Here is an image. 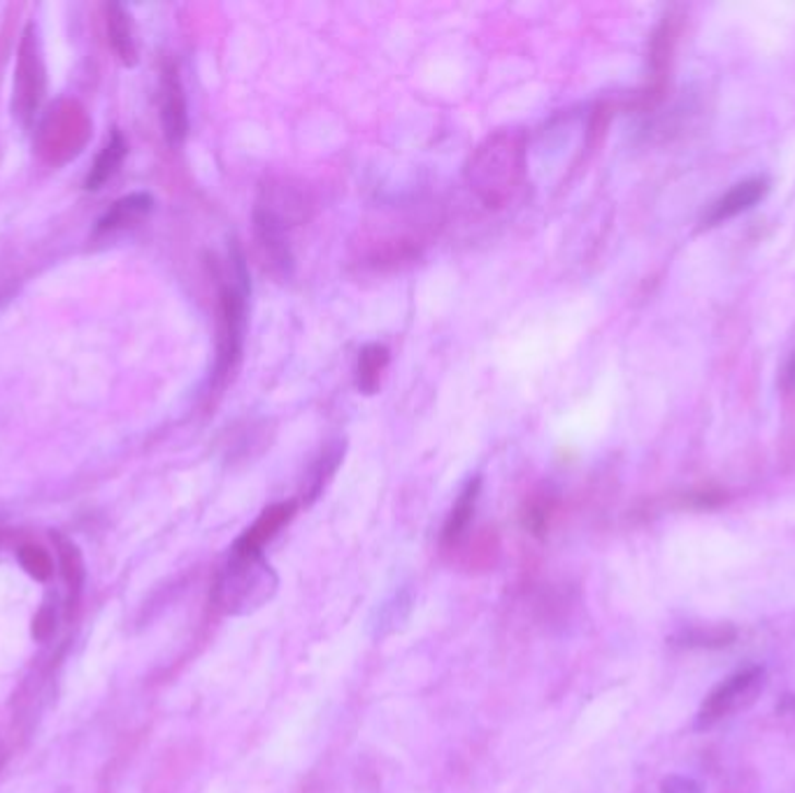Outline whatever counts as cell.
I'll return each instance as SVG.
<instances>
[{"instance_id":"obj_6","label":"cell","mask_w":795,"mask_h":793,"mask_svg":"<svg viewBox=\"0 0 795 793\" xmlns=\"http://www.w3.org/2000/svg\"><path fill=\"white\" fill-rule=\"evenodd\" d=\"M161 121H164L168 142L173 147H179L189 133V115L185 86L175 66H166L164 78H161Z\"/></svg>"},{"instance_id":"obj_18","label":"cell","mask_w":795,"mask_h":793,"mask_svg":"<svg viewBox=\"0 0 795 793\" xmlns=\"http://www.w3.org/2000/svg\"><path fill=\"white\" fill-rule=\"evenodd\" d=\"M663 793H702L700 784L691 778H681V774H673L663 782Z\"/></svg>"},{"instance_id":"obj_1","label":"cell","mask_w":795,"mask_h":793,"mask_svg":"<svg viewBox=\"0 0 795 793\" xmlns=\"http://www.w3.org/2000/svg\"><path fill=\"white\" fill-rule=\"evenodd\" d=\"M529 138L521 129H500L479 142L465 168L467 187L489 210L508 205L526 179Z\"/></svg>"},{"instance_id":"obj_13","label":"cell","mask_w":795,"mask_h":793,"mask_svg":"<svg viewBox=\"0 0 795 793\" xmlns=\"http://www.w3.org/2000/svg\"><path fill=\"white\" fill-rule=\"evenodd\" d=\"M154 201L150 193H131L126 198H119V201L105 212L103 220L98 222V230H115V228H123L131 226L135 222H140L144 214H150Z\"/></svg>"},{"instance_id":"obj_15","label":"cell","mask_w":795,"mask_h":793,"mask_svg":"<svg viewBox=\"0 0 795 793\" xmlns=\"http://www.w3.org/2000/svg\"><path fill=\"white\" fill-rule=\"evenodd\" d=\"M737 630L733 626H708V628H693L684 634L679 640L686 647H726L735 640Z\"/></svg>"},{"instance_id":"obj_5","label":"cell","mask_w":795,"mask_h":793,"mask_svg":"<svg viewBox=\"0 0 795 793\" xmlns=\"http://www.w3.org/2000/svg\"><path fill=\"white\" fill-rule=\"evenodd\" d=\"M766 687V668L763 665H747V668L733 673L708 694L696 714V729L708 731L721 719L749 708Z\"/></svg>"},{"instance_id":"obj_4","label":"cell","mask_w":795,"mask_h":793,"mask_svg":"<svg viewBox=\"0 0 795 793\" xmlns=\"http://www.w3.org/2000/svg\"><path fill=\"white\" fill-rule=\"evenodd\" d=\"M247 308L245 294L233 284L219 294V327H216V360H214V389H224L233 372L238 370L245 345Z\"/></svg>"},{"instance_id":"obj_14","label":"cell","mask_w":795,"mask_h":793,"mask_svg":"<svg viewBox=\"0 0 795 793\" xmlns=\"http://www.w3.org/2000/svg\"><path fill=\"white\" fill-rule=\"evenodd\" d=\"M123 156H126V140H123V135L119 131H115L110 135V140L105 142V147L100 150L92 173H88V177H86V189L88 191H98L107 182V179L115 177V173L121 166Z\"/></svg>"},{"instance_id":"obj_3","label":"cell","mask_w":795,"mask_h":793,"mask_svg":"<svg viewBox=\"0 0 795 793\" xmlns=\"http://www.w3.org/2000/svg\"><path fill=\"white\" fill-rule=\"evenodd\" d=\"M280 577L263 554H228L214 584V605L224 615L249 617L277 596Z\"/></svg>"},{"instance_id":"obj_11","label":"cell","mask_w":795,"mask_h":793,"mask_svg":"<svg viewBox=\"0 0 795 793\" xmlns=\"http://www.w3.org/2000/svg\"><path fill=\"white\" fill-rule=\"evenodd\" d=\"M107 35H110L112 49L117 51L121 63L135 66L138 63V45H135L133 22H131V14L126 12L119 3L107 5Z\"/></svg>"},{"instance_id":"obj_12","label":"cell","mask_w":795,"mask_h":793,"mask_svg":"<svg viewBox=\"0 0 795 793\" xmlns=\"http://www.w3.org/2000/svg\"><path fill=\"white\" fill-rule=\"evenodd\" d=\"M389 350L384 345H366L358 354L356 387L360 393L372 395L382 387V377L389 368Z\"/></svg>"},{"instance_id":"obj_7","label":"cell","mask_w":795,"mask_h":793,"mask_svg":"<svg viewBox=\"0 0 795 793\" xmlns=\"http://www.w3.org/2000/svg\"><path fill=\"white\" fill-rule=\"evenodd\" d=\"M296 514V502L286 500V502H275L265 508L259 519L251 524L238 540L233 543V552H242V554H263L265 545L273 543V537L294 519Z\"/></svg>"},{"instance_id":"obj_8","label":"cell","mask_w":795,"mask_h":793,"mask_svg":"<svg viewBox=\"0 0 795 793\" xmlns=\"http://www.w3.org/2000/svg\"><path fill=\"white\" fill-rule=\"evenodd\" d=\"M766 193H768V179L766 177L745 179V182L735 185L733 189H728L724 196H721L719 201H714L710 212L704 214V224H708V226L724 224V222L733 220V216L751 210Z\"/></svg>"},{"instance_id":"obj_10","label":"cell","mask_w":795,"mask_h":793,"mask_svg":"<svg viewBox=\"0 0 795 793\" xmlns=\"http://www.w3.org/2000/svg\"><path fill=\"white\" fill-rule=\"evenodd\" d=\"M479 489H482V480L479 477L470 480L463 486V492L459 494L454 508H451V512H449V517L444 521V529H442V547L444 549H454L463 540V535H465V531L470 526V521H473V517H475Z\"/></svg>"},{"instance_id":"obj_19","label":"cell","mask_w":795,"mask_h":793,"mask_svg":"<svg viewBox=\"0 0 795 793\" xmlns=\"http://www.w3.org/2000/svg\"><path fill=\"white\" fill-rule=\"evenodd\" d=\"M784 377H786V384H788V387H795V352H793V354H791V358H788Z\"/></svg>"},{"instance_id":"obj_17","label":"cell","mask_w":795,"mask_h":793,"mask_svg":"<svg viewBox=\"0 0 795 793\" xmlns=\"http://www.w3.org/2000/svg\"><path fill=\"white\" fill-rule=\"evenodd\" d=\"M20 558H22V564H24V568L31 572V575H35V577H40V580H45V577L49 575V558L38 549V547H24L22 552H20Z\"/></svg>"},{"instance_id":"obj_9","label":"cell","mask_w":795,"mask_h":793,"mask_svg":"<svg viewBox=\"0 0 795 793\" xmlns=\"http://www.w3.org/2000/svg\"><path fill=\"white\" fill-rule=\"evenodd\" d=\"M414 609V589L412 584H401L389 599L379 603L375 619H372V636L375 638H389L397 630H403L412 617Z\"/></svg>"},{"instance_id":"obj_16","label":"cell","mask_w":795,"mask_h":793,"mask_svg":"<svg viewBox=\"0 0 795 793\" xmlns=\"http://www.w3.org/2000/svg\"><path fill=\"white\" fill-rule=\"evenodd\" d=\"M337 463H340V449H333V452H327L319 459V463L315 465V471L310 475V482H307V489H305L307 502H312L321 496L323 486H327V482L333 477Z\"/></svg>"},{"instance_id":"obj_2","label":"cell","mask_w":795,"mask_h":793,"mask_svg":"<svg viewBox=\"0 0 795 793\" xmlns=\"http://www.w3.org/2000/svg\"><path fill=\"white\" fill-rule=\"evenodd\" d=\"M310 201L288 182H268L254 208V233L261 261L273 275H288L292 251H288V230L307 220Z\"/></svg>"}]
</instances>
